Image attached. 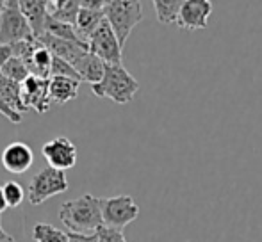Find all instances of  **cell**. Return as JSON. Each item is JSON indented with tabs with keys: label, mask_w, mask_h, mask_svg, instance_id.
<instances>
[{
	"label": "cell",
	"mask_w": 262,
	"mask_h": 242,
	"mask_svg": "<svg viewBox=\"0 0 262 242\" xmlns=\"http://www.w3.org/2000/svg\"><path fill=\"white\" fill-rule=\"evenodd\" d=\"M59 219L70 232L93 235L100 226H104L100 198L84 194L77 200L64 201L59 208Z\"/></svg>",
	"instance_id": "obj_1"
},
{
	"label": "cell",
	"mask_w": 262,
	"mask_h": 242,
	"mask_svg": "<svg viewBox=\"0 0 262 242\" xmlns=\"http://www.w3.org/2000/svg\"><path fill=\"white\" fill-rule=\"evenodd\" d=\"M139 91V82L123 64H105V75L91 86V93L98 98H109L118 105H127Z\"/></svg>",
	"instance_id": "obj_2"
},
{
	"label": "cell",
	"mask_w": 262,
	"mask_h": 242,
	"mask_svg": "<svg viewBox=\"0 0 262 242\" xmlns=\"http://www.w3.org/2000/svg\"><path fill=\"white\" fill-rule=\"evenodd\" d=\"M104 14L113 27L118 41L123 46L130 32L143 20V6L138 0H111L105 4Z\"/></svg>",
	"instance_id": "obj_3"
},
{
	"label": "cell",
	"mask_w": 262,
	"mask_h": 242,
	"mask_svg": "<svg viewBox=\"0 0 262 242\" xmlns=\"http://www.w3.org/2000/svg\"><path fill=\"white\" fill-rule=\"evenodd\" d=\"M32 38L34 34L20 9V0H6L0 13V45H14Z\"/></svg>",
	"instance_id": "obj_4"
},
{
	"label": "cell",
	"mask_w": 262,
	"mask_h": 242,
	"mask_svg": "<svg viewBox=\"0 0 262 242\" xmlns=\"http://www.w3.org/2000/svg\"><path fill=\"white\" fill-rule=\"evenodd\" d=\"M102 219L104 226L116 230H123L127 225L136 221L139 215V207L134 198L128 194H120L113 198H100Z\"/></svg>",
	"instance_id": "obj_5"
},
{
	"label": "cell",
	"mask_w": 262,
	"mask_h": 242,
	"mask_svg": "<svg viewBox=\"0 0 262 242\" xmlns=\"http://www.w3.org/2000/svg\"><path fill=\"white\" fill-rule=\"evenodd\" d=\"M66 190H68V178H66L64 171L54 170L49 166L32 177L31 183H29L27 196L32 205H41L49 198L62 194Z\"/></svg>",
	"instance_id": "obj_6"
},
{
	"label": "cell",
	"mask_w": 262,
	"mask_h": 242,
	"mask_svg": "<svg viewBox=\"0 0 262 242\" xmlns=\"http://www.w3.org/2000/svg\"><path fill=\"white\" fill-rule=\"evenodd\" d=\"M88 46H90V52L100 57L105 64H121L123 61V46L120 45L118 36L114 34L107 18H104L100 27L88 39Z\"/></svg>",
	"instance_id": "obj_7"
},
{
	"label": "cell",
	"mask_w": 262,
	"mask_h": 242,
	"mask_svg": "<svg viewBox=\"0 0 262 242\" xmlns=\"http://www.w3.org/2000/svg\"><path fill=\"white\" fill-rule=\"evenodd\" d=\"M21 96H24L25 107L47 114L52 105L50 98V79H39V77L29 75V79L21 84Z\"/></svg>",
	"instance_id": "obj_8"
},
{
	"label": "cell",
	"mask_w": 262,
	"mask_h": 242,
	"mask_svg": "<svg viewBox=\"0 0 262 242\" xmlns=\"http://www.w3.org/2000/svg\"><path fill=\"white\" fill-rule=\"evenodd\" d=\"M43 157L47 159L50 167L59 171L72 170L77 164V148L68 137H55L45 142L41 148Z\"/></svg>",
	"instance_id": "obj_9"
},
{
	"label": "cell",
	"mask_w": 262,
	"mask_h": 242,
	"mask_svg": "<svg viewBox=\"0 0 262 242\" xmlns=\"http://www.w3.org/2000/svg\"><path fill=\"white\" fill-rule=\"evenodd\" d=\"M210 13H212L210 0H186L182 4V9H180L177 27L187 32L207 29Z\"/></svg>",
	"instance_id": "obj_10"
},
{
	"label": "cell",
	"mask_w": 262,
	"mask_h": 242,
	"mask_svg": "<svg viewBox=\"0 0 262 242\" xmlns=\"http://www.w3.org/2000/svg\"><path fill=\"white\" fill-rule=\"evenodd\" d=\"M32 162H34V153H32L31 146L25 144V142L14 141L7 144L2 152V166L9 173H25L32 166Z\"/></svg>",
	"instance_id": "obj_11"
},
{
	"label": "cell",
	"mask_w": 262,
	"mask_h": 242,
	"mask_svg": "<svg viewBox=\"0 0 262 242\" xmlns=\"http://www.w3.org/2000/svg\"><path fill=\"white\" fill-rule=\"evenodd\" d=\"M38 39L52 52L54 57H59V59L70 62L72 66H75L77 62L90 52L88 46L77 45V43H72V41H64V39L54 38V36H50V34H43L41 38H38Z\"/></svg>",
	"instance_id": "obj_12"
},
{
	"label": "cell",
	"mask_w": 262,
	"mask_h": 242,
	"mask_svg": "<svg viewBox=\"0 0 262 242\" xmlns=\"http://www.w3.org/2000/svg\"><path fill=\"white\" fill-rule=\"evenodd\" d=\"M49 0H20V9L27 18L34 38L45 34V25L49 20Z\"/></svg>",
	"instance_id": "obj_13"
},
{
	"label": "cell",
	"mask_w": 262,
	"mask_h": 242,
	"mask_svg": "<svg viewBox=\"0 0 262 242\" xmlns=\"http://www.w3.org/2000/svg\"><path fill=\"white\" fill-rule=\"evenodd\" d=\"M73 68H75L77 73L80 75V80H82V82H90L91 86L98 84L105 75V62L91 52H88Z\"/></svg>",
	"instance_id": "obj_14"
},
{
	"label": "cell",
	"mask_w": 262,
	"mask_h": 242,
	"mask_svg": "<svg viewBox=\"0 0 262 242\" xmlns=\"http://www.w3.org/2000/svg\"><path fill=\"white\" fill-rule=\"evenodd\" d=\"M82 82L75 79H66V77H52L50 79V98L55 104L62 105L75 100L79 94V86Z\"/></svg>",
	"instance_id": "obj_15"
},
{
	"label": "cell",
	"mask_w": 262,
	"mask_h": 242,
	"mask_svg": "<svg viewBox=\"0 0 262 242\" xmlns=\"http://www.w3.org/2000/svg\"><path fill=\"white\" fill-rule=\"evenodd\" d=\"M80 9H82L80 0H54L49 4V16L75 27Z\"/></svg>",
	"instance_id": "obj_16"
},
{
	"label": "cell",
	"mask_w": 262,
	"mask_h": 242,
	"mask_svg": "<svg viewBox=\"0 0 262 242\" xmlns=\"http://www.w3.org/2000/svg\"><path fill=\"white\" fill-rule=\"evenodd\" d=\"M105 14L104 9H90V7H82L77 18L75 29L79 32V36L88 43V39L93 36V32L100 27V23L104 21Z\"/></svg>",
	"instance_id": "obj_17"
},
{
	"label": "cell",
	"mask_w": 262,
	"mask_h": 242,
	"mask_svg": "<svg viewBox=\"0 0 262 242\" xmlns=\"http://www.w3.org/2000/svg\"><path fill=\"white\" fill-rule=\"evenodd\" d=\"M0 98H2L13 111L20 112V114L27 112V107H25V104H24V96H21V84L7 79L2 73H0Z\"/></svg>",
	"instance_id": "obj_18"
},
{
	"label": "cell",
	"mask_w": 262,
	"mask_h": 242,
	"mask_svg": "<svg viewBox=\"0 0 262 242\" xmlns=\"http://www.w3.org/2000/svg\"><path fill=\"white\" fill-rule=\"evenodd\" d=\"M45 34H50V36L59 38V39H64V41L77 43V45L88 46V43L80 38L79 32H77V29L73 27V25L62 23V21H57V20H54V18H50V16H49L47 25H45ZM88 49H90V46H88Z\"/></svg>",
	"instance_id": "obj_19"
},
{
	"label": "cell",
	"mask_w": 262,
	"mask_h": 242,
	"mask_svg": "<svg viewBox=\"0 0 262 242\" xmlns=\"http://www.w3.org/2000/svg\"><path fill=\"white\" fill-rule=\"evenodd\" d=\"M154 9H156L157 20L164 25L177 23L182 9V0H154Z\"/></svg>",
	"instance_id": "obj_20"
},
{
	"label": "cell",
	"mask_w": 262,
	"mask_h": 242,
	"mask_svg": "<svg viewBox=\"0 0 262 242\" xmlns=\"http://www.w3.org/2000/svg\"><path fill=\"white\" fill-rule=\"evenodd\" d=\"M32 239L36 242H68V233L49 223H38L32 228Z\"/></svg>",
	"instance_id": "obj_21"
},
{
	"label": "cell",
	"mask_w": 262,
	"mask_h": 242,
	"mask_svg": "<svg viewBox=\"0 0 262 242\" xmlns=\"http://www.w3.org/2000/svg\"><path fill=\"white\" fill-rule=\"evenodd\" d=\"M0 73L18 84H24L25 80L29 79V75H31L27 66H25V62L21 59H18V57H13L7 64H4L2 68H0Z\"/></svg>",
	"instance_id": "obj_22"
},
{
	"label": "cell",
	"mask_w": 262,
	"mask_h": 242,
	"mask_svg": "<svg viewBox=\"0 0 262 242\" xmlns=\"http://www.w3.org/2000/svg\"><path fill=\"white\" fill-rule=\"evenodd\" d=\"M2 189H4V198H6L7 207H11V208L20 207V203L24 201V198H25L24 187H21L18 182H7Z\"/></svg>",
	"instance_id": "obj_23"
},
{
	"label": "cell",
	"mask_w": 262,
	"mask_h": 242,
	"mask_svg": "<svg viewBox=\"0 0 262 242\" xmlns=\"http://www.w3.org/2000/svg\"><path fill=\"white\" fill-rule=\"evenodd\" d=\"M52 77H66V79H75V80H79V82H82V80H80V75L77 73V69L73 68L70 62L59 59V57H54Z\"/></svg>",
	"instance_id": "obj_24"
},
{
	"label": "cell",
	"mask_w": 262,
	"mask_h": 242,
	"mask_svg": "<svg viewBox=\"0 0 262 242\" xmlns=\"http://www.w3.org/2000/svg\"><path fill=\"white\" fill-rule=\"evenodd\" d=\"M98 242H127L123 232L116 228H109V226H100L97 230Z\"/></svg>",
	"instance_id": "obj_25"
},
{
	"label": "cell",
	"mask_w": 262,
	"mask_h": 242,
	"mask_svg": "<svg viewBox=\"0 0 262 242\" xmlns=\"http://www.w3.org/2000/svg\"><path fill=\"white\" fill-rule=\"evenodd\" d=\"M0 114H4L7 119L11 121V123H14V125H20V123H21V119H24V118H21L20 112L13 111V109H11L9 105H7L6 102L2 100V98H0Z\"/></svg>",
	"instance_id": "obj_26"
},
{
	"label": "cell",
	"mask_w": 262,
	"mask_h": 242,
	"mask_svg": "<svg viewBox=\"0 0 262 242\" xmlns=\"http://www.w3.org/2000/svg\"><path fill=\"white\" fill-rule=\"evenodd\" d=\"M14 56V45H0V68L7 64Z\"/></svg>",
	"instance_id": "obj_27"
},
{
	"label": "cell",
	"mask_w": 262,
	"mask_h": 242,
	"mask_svg": "<svg viewBox=\"0 0 262 242\" xmlns=\"http://www.w3.org/2000/svg\"><path fill=\"white\" fill-rule=\"evenodd\" d=\"M68 242H98V235H82V233H73L68 232Z\"/></svg>",
	"instance_id": "obj_28"
},
{
	"label": "cell",
	"mask_w": 262,
	"mask_h": 242,
	"mask_svg": "<svg viewBox=\"0 0 262 242\" xmlns=\"http://www.w3.org/2000/svg\"><path fill=\"white\" fill-rule=\"evenodd\" d=\"M7 208H9V207H7L6 198H4V189L0 187V214H2V212H6Z\"/></svg>",
	"instance_id": "obj_29"
},
{
	"label": "cell",
	"mask_w": 262,
	"mask_h": 242,
	"mask_svg": "<svg viewBox=\"0 0 262 242\" xmlns=\"http://www.w3.org/2000/svg\"><path fill=\"white\" fill-rule=\"evenodd\" d=\"M0 242H16L13 239V237L9 235V233H6V232H0Z\"/></svg>",
	"instance_id": "obj_30"
},
{
	"label": "cell",
	"mask_w": 262,
	"mask_h": 242,
	"mask_svg": "<svg viewBox=\"0 0 262 242\" xmlns=\"http://www.w3.org/2000/svg\"><path fill=\"white\" fill-rule=\"evenodd\" d=\"M2 9H4V0H0V13H2Z\"/></svg>",
	"instance_id": "obj_31"
},
{
	"label": "cell",
	"mask_w": 262,
	"mask_h": 242,
	"mask_svg": "<svg viewBox=\"0 0 262 242\" xmlns=\"http://www.w3.org/2000/svg\"><path fill=\"white\" fill-rule=\"evenodd\" d=\"M0 232H4V228H2V223H0Z\"/></svg>",
	"instance_id": "obj_32"
}]
</instances>
